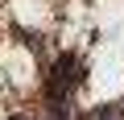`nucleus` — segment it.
Masks as SVG:
<instances>
[{"mask_svg":"<svg viewBox=\"0 0 124 120\" xmlns=\"http://www.w3.org/2000/svg\"><path fill=\"white\" fill-rule=\"evenodd\" d=\"M13 120H25V116H13Z\"/></svg>","mask_w":124,"mask_h":120,"instance_id":"nucleus-1","label":"nucleus"}]
</instances>
